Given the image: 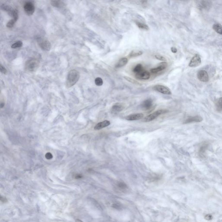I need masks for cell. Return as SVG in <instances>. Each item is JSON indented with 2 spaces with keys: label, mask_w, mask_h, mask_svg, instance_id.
I'll return each instance as SVG.
<instances>
[{
  "label": "cell",
  "mask_w": 222,
  "mask_h": 222,
  "mask_svg": "<svg viewBox=\"0 0 222 222\" xmlns=\"http://www.w3.org/2000/svg\"><path fill=\"white\" fill-rule=\"evenodd\" d=\"M127 61H128V60H127V58L126 57L122 58L115 65V67L116 68L122 67L127 64Z\"/></svg>",
  "instance_id": "cell-17"
},
{
  "label": "cell",
  "mask_w": 222,
  "mask_h": 222,
  "mask_svg": "<svg viewBox=\"0 0 222 222\" xmlns=\"http://www.w3.org/2000/svg\"><path fill=\"white\" fill-rule=\"evenodd\" d=\"M0 72L3 74H6L7 72L6 69L4 66H2L1 64H0Z\"/></svg>",
  "instance_id": "cell-31"
},
{
  "label": "cell",
  "mask_w": 222,
  "mask_h": 222,
  "mask_svg": "<svg viewBox=\"0 0 222 222\" xmlns=\"http://www.w3.org/2000/svg\"><path fill=\"white\" fill-rule=\"evenodd\" d=\"M124 109V107L120 104H116V105H114L112 108H111V111L114 113H117L121 111H122Z\"/></svg>",
  "instance_id": "cell-18"
},
{
  "label": "cell",
  "mask_w": 222,
  "mask_h": 222,
  "mask_svg": "<svg viewBox=\"0 0 222 222\" xmlns=\"http://www.w3.org/2000/svg\"><path fill=\"white\" fill-rule=\"evenodd\" d=\"M155 57L157 60H160L161 61H166V58L163 56H162L159 55H155Z\"/></svg>",
  "instance_id": "cell-29"
},
{
  "label": "cell",
  "mask_w": 222,
  "mask_h": 222,
  "mask_svg": "<svg viewBox=\"0 0 222 222\" xmlns=\"http://www.w3.org/2000/svg\"><path fill=\"white\" fill-rule=\"evenodd\" d=\"M205 219H206V220H212V219H213V216H212L211 214H206V216H205Z\"/></svg>",
  "instance_id": "cell-34"
},
{
  "label": "cell",
  "mask_w": 222,
  "mask_h": 222,
  "mask_svg": "<svg viewBox=\"0 0 222 222\" xmlns=\"http://www.w3.org/2000/svg\"><path fill=\"white\" fill-rule=\"evenodd\" d=\"M197 76L199 80L203 82H207L209 79L208 73L205 70L199 71L198 72Z\"/></svg>",
  "instance_id": "cell-9"
},
{
  "label": "cell",
  "mask_w": 222,
  "mask_h": 222,
  "mask_svg": "<svg viewBox=\"0 0 222 222\" xmlns=\"http://www.w3.org/2000/svg\"><path fill=\"white\" fill-rule=\"evenodd\" d=\"M80 78V74L77 70H72L68 73L66 82V87L70 88L72 87L78 81Z\"/></svg>",
  "instance_id": "cell-1"
},
{
  "label": "cell",
  "mask_w": 222,
  "mask_h": 222,
  "mask_svg": "<svg viewBox=\"0 0 222 222\" xmlns=\"http://www.w3.org/2000/svg\"><path fill=\"white\" fill-rule=\"evenodd\" d=\"M154 89L155 90L166 95H171V90L167 87H165L162 85H158L154 87Z\"/></svg>",
  "instance_id": "cell-8"
},
{
  "label": "cell",
  "mask_w": 222,
  "mask_h": 222,
  "mask_svg": "<svg viewBox=\"0 0 222 222\" xmlns=\"http://www.w3.org/2000/svg\"><path fill=\"white\" fill-rule=\"evenodd\" d=\"M4 106V104L3 103H1V104H0V107H1V108H2Z\"/></svg>",
  "instance_id": "cell-36"
},
{
  "label": "cell",
  "mask_w": 222,
  "mask_h": 222,
  "mask_svg": "<svg viewBox=\"0 0 222 222\" xmlns=\"http://www.w3.org/2000/svg\"><path fill=\"white\" fill-rule=\"evenodd\" d=\"M50 3L52 6L56 8H61L64 5V3L61 1L59 0H53L51 1Z\"/></svg>",
  "instance_id": "cell-20"
},
{
  "label": "cell",
  "mask_w": 222,
  "mask_h": 222,
  "mask_svg": "<svg viewBox=\"0 0 222 222\" xmlns=\"http://www.w3.org/2000/svg\"><path fill=\"white\" fill-rule=\"evenodd\" d=\"M144 70V69L143 68V66H142V65L138 64L137 66H136L134 68L133 71L135 74H137V73H138L140 72H142Z\"/></svg>",
  "instance_id": "cell-22"
},
{
  "label": "cell",
  "mask_w": 222,
  "mask_h": 222,
  "mask_svg": "<svg viewBox=\"0 0 222 222\" xmlns=\"http://www.w3.org/2000/svg\"><path fill=\"white\" fill-rule=\"evenodd\" d=\"M153 105V102L151 99L145 100L142 103L141 105L142 108L144 110H148L150 109Z\"/></svg>",
  "instance_id": "cell-14"
},
{
  "label": "cell",
  "mask_w": 222,
  "mask_h": 222,
  "mask_svg": "<svg viewBox=\"0 0 222 222\" xmlns=\"http://www.w3.org/2000/svg\"><path fill=\"white\" fill-rule=\"evenodd\" d=\"M201 63V59L199 54H196L191 59L189 64V66L191 67H196L199 66Z\"/></svg>",
  "instance_id": "cell-7"
},
{
  "label": "cell",
  "mask_w": 222,
  "mask_h": 222,
  "mask_svg": "<svg viewBox=\"0 0 222 222\" xmlns=\"http://www.w3.org/2000/svg\"><path fill=\"white\" fill-rule=\"evenodd\" d=\"M1 9L3 10L8 12L9 15L12 17V19L16 21L18 18V11L15 9L6 4H2L1 6Z\"/></svg>",
  "instance_id": "cell-3"
},
{
  "label": "cell",
  "mask_w": 222,
  "mask_h": 222,
  "mask_svg": "<svg viewBox=\"0 0 222 222\" xmlns=\"http://www.w3.org/2000/svg\"><path fill=\"white\" fill-rule=\"evenodd\" d=\"M206 148L207 145H204V146H202L200 148L199 151V154L200 156L203 157L204 156Z\"/></svg>",
  "instance_id": "cell-26"
},
{
  "label": "cell",
  "mask_w": 222,
  "mask_h": 222,
  "mask_svg": "<svg viewBox=\"0 0 222 222\" xmlns=\"http://www.w3.org/2000/svg\"><path fill=\"white\" fill-rule=\"evenodd\" d=\"M39 66V62L36 59H31L26 62L25 65V70L29 72H34Z\"/></svg>",
  "instance_id": "cell-2"
},
{
  "label": "cell",
  "mask_w": 222,
  "mask_h": 222,
  "mask_svg": "<svg viewBox=\"0 0 222 222\" xmlns=\"http://www.w3.org/2000/svg\"><path fill=\"white\" fill-rule=\"evenodd\" d=\"M23 45L22 42L21 41H17L15 43L13 44L11 46V48L13 49H15L17 48H21Z\"/></svg>",
  "instance_id": "cell-25"
},
{
  "label": "cell",
  "mask_w": 222,
  "mask_h": 222,
  "mask_svg": "<svg viewBox=\"0 0 222 222\" xmlns=\"http://www.w3.org/2000/svg\"><path fill=\"white\" fill-rule=\"evenodd\" d=\"M167 66V63L166 62H163L159 64L158 66H157L156 68L152 69L151 71L153 73H157L165 70Z\"/></svg>",
  "instance_id": "cell-12"
},
{
  "label": "cell",
  "mask_w": 222,
  "mask_h": 222,
  "mask_svg": "<svg viewBox=\"0 0 222 222\" xmlns=\"http://www.w3.org/2000/svg\"><path fill=\"white\" fill-rule=\"evenodd\" d=\"M216 109L218 111H222V97H221L218 99L216 103Z\"/></svg>",
  "instance_id": "cell-23"
},
{
  "label": "cell",
  "mask_w": 222,
  "mask_h": 222,
  "mask_svg": "<svg viewBox=\"0 0 222 222\" xmlns=\"http://www.w3.org/2000/svg\"><path fill=\"white\" fill-rule=\"evenodd\" d=\"M171 50L172 52L173 53H174V54L176 53L177 51V49L175 47H172V48H171Z\"/></svg>",
  "instance_id": "cell-35"
},
{
  "label": "cell",
  "mask_w": 222,
  "mask_h": 222,
  "mask_svg": "<svg viewBox=\"0 0 222 222\" xmlns=\"http://www.w3.org/2000/svg\"><path fill=\"white\" fill-rule=\"evenodd\" d=\"M213 29L216 33L222 35V25L219 24H216L214 25Z\"/></svg>",
  "instance_id": "cell-19"
},
{
  "label": "cell",
  "mask_w": 222,
  "mask_h": 222,
  "mask_svg": "<svg viewBox=\"0 0 222 222\" xmlns=\"http://www.w3.org/2000/svg\"><path fill=\"white\" fill-rule=\"evenodd\" d=\"M76 222H82V221H81V220H79V219H78V220H76Z\"/></svg>",
  "instance_id": "cell-37"
},
{
  "label": "cell",
  "mask_w": 222,
  "mask_h": 222,
  "mask_svg": "<svg viewBox=\"0 0 222 222\" xmlns=\"http://www.w3.org/2000/svg\"><path fill=\"white\" fill-rule=\"evenodd\" d=\"M135 77L138 79L147 80L150 78V74L148 71L144 70L138 73L135 74Z\"/></svg>",
  "instance_id": "cell-11"
},
{
  "label": "cell",
  "mask_w": 222,
  "mask_h": 222,
  "mask_svg": "<svg viewBox=\"0 0 222 222\" xmlns=\"http://www.w3.org/2000/svg\"><path fill=\"white\" fill-rule=\"evenodd\" d=\"M212 3L210 1L201 0L198 1V8L200 9H209L211 6Z\"/></svg>",
  "instance_id": "cell-10"
},
{
  "label": "cell",
  "mask_w": 222,
  "mask_h": 222,
  "mask_svg": "<svg viewBox=\"0 0 222 222\" xmlns=\"http://www.w3.org/2000/svg\"><path fill=\"white\" fill-rule=\"evenodd\" d=\"M45 158L48 160H50L53 158V155L51 153L48 152L45 154Z\"/></svg>",
  "instance_id": "cell-32"
},
{
  "label": "cell",
  "mask_w": 222,
  "mask_h": 222,
  "mask_svg": "<svg viewBox=\"0 0 222 222\" xmlns=\"http://www.w3.org/2000/svg\"><path fill=\"white\" fill-rule=\"evenodd\" d=\"M142 54H143V52L141 51L133 50L131 52V53L128 55V56L129 57H135L142 55Z\"/></svg>",
  "instance_id": "cell-21"
},
{
  "label": "cell",
  "mask_w": 222,
  "mask_h": 222,
  "mask_svg": "<svg viewBox=\"0 0 222 222\" xmlns=\"http://www.w3.org/2000/svg\"><path fill=\"white\" fill-rule=\"evenodd\" d=\"M2 198H0V200H1V201L3 202V200H2ZM7 200L6 199H4V201H5V200Z\"/></svg>",
  "instance_id": "cell-38"
},
{
  "label": "cell",
  "mask_w": 222,
  "mask_h": 222,
  "mask_svg": "<svg viewBox=\"0 0 222 222\" xmlns=\"http://www.w3.org/2000/svg\"><path fill=\"white\" fill-rule=\"evenodd\" d=\"M125 79H126V80L128 81H129V82H132V83H138V82L136 81L135 80H134V79H132L129 78V77H125Z\"/></svg>",
  "instance_id": "cell-33"
},
{
  "label": "cell",
  "mask_w": 222,
  "mask_h": 222,
  "mask_svg": "<svg viewBox=\"0 0 222 222\" xmlns=\"http://www.w3.org/2000/svg\"><path fill=\"white\" fill-rule=\"evenodd\" d=\"M144 115L142 113H137L128 115L126 117V119L129 121H134L142 119Z\"/></svg>",
  "instance_id": "cell-15"
},
{
  "label": "cell",
  "mask_w": 222,
  "mask_h": 222,
  "mask_svg": "<svg viewBox=\"0 0 222 222\" xmlns=\"http://www.w3.org/2000/svg\"><path fill=\"white\" fill-rule=\"evenodd\" d=\"M95 82L97 86H101L103 85V80L100 77H97L95 79Z\"/></svg>",
  "instance_id": "cell-27"
},
{
  "label": "cell",
  "mask_w": 222,
  "mask_h": 222,
  "mask_svg": "<svg viewBox=\"0 0 222 222\" xmlns=\"http://www.w3.org/2000/svg\"><path fill=\"white\" fill-rule=\"evenodd\" d=\"M16 21H15L13 19H11V20L9 21L8 22V23H7V27H8V28H12L14 25L15 24V23H16Z\"/></svg>",
  "instance_id": "cell-28"
},
{
  "label": "cell",
  "mask_w": 222,
  "mask_h": 222,
  "mask_svg": "<svg viewBox=\"0 0 222 222\" xmlns=\"http://www.w3.org/2000/svg\"><path fill=\"white\" fill-rule=\"evenodd\" d=\"M136 24L138 26V27L140 29H143L144 30H148L149 29V27L146 24H144L141 22H137Z\"/></svg>",
  "instance_id": "cell-24"
},
{
  "label": "cell",
  "mask_w": 222,
  "mask_h": 222,
  "mask_svg": "<svg viewBox=\"0 0 222 222\" xmlns=\"http://www.w3.org/2000/svg\"><path fill=\"white\" fill-rule=\"evenodd\" d=\"M168 112V111L165 109H161L158 111H155L154 113L151 114L148 116H146L144 119V122H149L152 121L153 120L156 119L157 118L159 117V115H161L163 114H165Z\"/></svg>",
  "instance_id": "cell-5"
},
{
  "label": "cell",
  "mask_w": 222,
  "mask_h": 222,
  "mask_svg": "<svg viewBox=\"0 0 222 222\" xmlns=\"http://www.w3.org/2000/svg\"><path fill=\"white\" fill-rule=\"evenodd\" d=\"M118 187L122 189H125L127 188V185L125 183L121 182L118 184Z\"/></svg>",
  "instance_id": "cell-30"
},
{
  "label": "cell",
  "mask_w": 222,
  "mask_h": 222,
  "mask_svg": "<svg viewBox=\"0 0 222 222\" xmlns=\"http://www.w3.org/2000/svg\"><path fill=\"white\" fill-rule=\"evenodd\" d=\"M24 9L26 14L28 16H31L34 12L35 6L32 2L27 1L24 4Z\"/></svg>",
  "instance_id": "cell-6"
},
{
  "label": "cell",
  "mask_w": 222,
  "mask_h": 222,
  "mask_svg": "<svg viewBox=\"0 0 222 222\" xmlns=\"http://www.w3.org/2000/svg\"><path fill=\"white\" fill-rule=\"evenodd\" d=\"M37 43L41 49L45 51H49L51 49V45L49 41L45 38L38 37L37 38Z\"/></svg>",
  "instance_id": "cell-4"
},
{
  "label": "cell",
  "mask_w": 222,
  "mask_h": 222,
  "mask_svg": "<svg viewBox=\"0 0 222 222\" xmlns=\"http://www.w3.org/2000/svg\"><path fill=\"white\" fill-rule=\"evenodd\" d=\"M110 125V122L109 121L105 120L104 121L99 122L95 126L94 129L96 130H99L101 129L104 127H106L107 126H109Z\"/></svg>",
  "instance_id": "cell-16"
},
{
  "label": "cell",
  "mask_w": 222,
  "mask_h": 222,
  "mask_svg": "<svg viewBox=\"0 0 222 222\" xmlns=\"http://www.w3.org/2000/svg\"><path fill=\"white\" fill-rule=\"evenodd\" d=\"M203 120V118L199 115H196L195 116H189L187 119L185 120L184 123L187 124L192 122H199Z\"/></svg>",
  "instance_id": "cell-13"
}]
</instances>
